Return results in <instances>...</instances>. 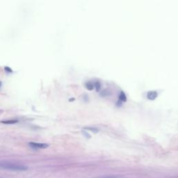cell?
<instances>
[{
  "label": "cell",
  "mask_w": 178,
  "mask_h": 178,
  "mask_svg": "<svg viewBox=\"0 0 178 178\" xmlns=\"http://www.w3.org/2000/svg\"><path fill=\"white\" fill-rule=\"evenodd\" d=\"M0 168H3L9 170L14 171H26L28 170V167L23 165L8 163V162H0Z\"/></svg>",
  "instance_id": "cell-1"
},
{
  "label": "cell",
  "mask_w": 178,
  "mask_h": 178,
  "mask_svg": "<svg viewBox=\"0 0 178 178\" xmlns=\"http://www.w3.org/2000/svg\"><path fill=\"white\" fill-rule=\"evenodd\" d=\"M29 145L33 148L36 149H45L48 148L49 145L46 143H34V142H31L29 143Z\"/></svg>",
  "instance_id": "cell-2"
},
{
  "label": "cell",
  "mask_w": 178,
  "mask_h": 178,
  "mask_svg": "<svg viewBox=\"0 0 178 178\" xmlns=\"http://www.w3.org/2000/svg\"><path fill=\"white\" fill-rule=\"evenodd\" d=\"M157 93L154 90H151V91H149L147 93V98L149 99H151V100H153L154 99L157 97Z\"/></svg>",
  "instance_id": "cell-3"
},
{
  "label": "cell",
  "mask_w": 178,
  "mask_h": 178,
  "mask_svg": "<svg viewBox=\"0 0 178 178\" xmlns=\"http://www.w3.org/2000/svg\"><path fill=\"white\" fill-rule=\"evenodd\" d=\"M119 98L120 99V100H122V101H126L127 100V97H126V95H125V93H124L123 91H121L120 92V93L119 95Z\"/></svg>",
  "instance_id": "cell-4"
},
{
  "label": "cell",
  "mask_w": 178,
  "mask_h": 178,
  "mask_svg": "<svg viewBox=\"0 0 178 178\" xmlns=\"http://www.w3.org/2000/svg\"><path fill=\"white\" fill-rule=\"evenodd\" d=\"M86 88L89 89V90H93V84L91 83V82H87L86 84Z\"/></svg>",
  "instance_id": "cell-5"
},
{
  "label": "cell",
  "mask_w": 178,
  "mask_h": 178,
  "mask_svg": "<svg viewBox=\"0 0 178 178\" xmlns=\"http://www.w3.org/2000/svg\"><path fill=\"white\" fill-rule=\"evenodd\" d=\"M2 123L4 124H15L18 123V120H8V121H3Z\"/></svg>",
  "instance_id": "cell-6"
},
{
  "label": "cell",
  "mask_w": 178,
  "mask_h": 178,
  "mask_svg": "<svg viewBox=\"0 0 178 178\" xmlns=\"http://www.w3.org/2000/svg\"><path fill=\"white\" fill-rule=\"evenodd\" d=\"M86 129H88L89 130H91V131H93V132H98V129H97L96 128H94V127H86Z\"/></svg>",
  "instance_id": "cell-7"
},
{
  "label": "cell",
  "mask_w": 178,
  "mask_h": 178,
  "mask_svg": "<svg viewBox=\"0 0 178 178\" xmlns=\"http://www.w3.org/2000/svg\"><path fill=\"white\" fill-rule=\"evenodd\" d=\"M95 88L97 89V90H98L100 89V84H99V82H96L95 83Z\"/></svg>",
  "instance_id": "cell-8"
},
{
  "label": "cell",
  "mask_w": 178,
  "mask_h": 178,
  "mask_svg": "<svg viewBox=\"0 0 178 178\" xmlns=\"http://www.w3.org/2000/svg\"><path fill=\"white\" fill-rule=\"evenodd\" d=\"M5 70H7L8 72H12V70H11L9 68H8V67H5Z\"/></svg>",
  "instance_id": "cell-9"
},
{
  "label": "cell",
  "mask_w": 178,
  "mask_h": 178,
  "mask_svg": "<svg viewBox=\"0 0 178 178\" xmlns=\"http://www.w3.org/2000/svg\"><path fill=\"white\" fill-rule=\"evenodd\" d=\"M99 178H114V177H102Z\"/></svg>",
  "instance_id": "cell-10"
},
{
  "label": "cell",
  "mask_w": 178,
  "mask_h": 178,
  "mask_svg": "<svg viewBox=\"0 0 178 178\" xmlns=\"http://www.w3.org/2000/svg\"><path fill=\"white\" fill-rule=\"evenodd\" d=\"M1 82L0 81V88H1Z\"/></svg>",
  "instance_id": "cell-11"
}]
</instances>
